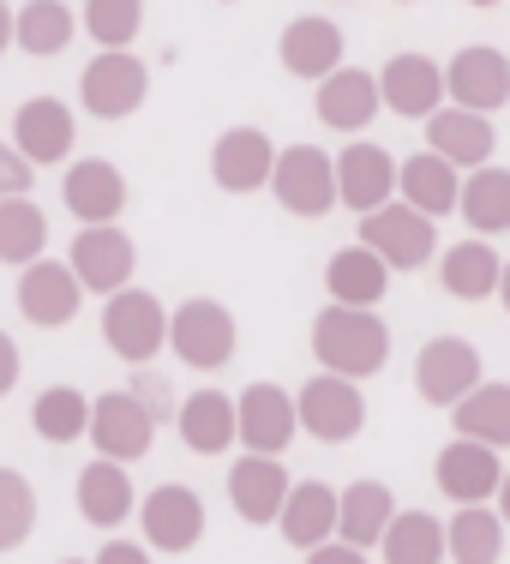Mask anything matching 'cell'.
Listing matches in <instances>:
<instances>
[{
	"mask_svg": "<svg viewBox=\"0 0 510 564\" xmlns=\"http://www.w3.org/2000/svg\"><path fill=\"white\" fill-rule=\"evenodd\" d=\"M325 294H330V306H360V313H379V301L391 294V271H384L379 252H367L355 240V247H337L325 259Z\"/></svg>",
	"mask_w": 510,
	"mask_h": 564,
	"instance_id": "26",
	"label": "cell"
},
{
	"mask_svg": "<svg viewBox=\"0 0 510 564\" xmlns=\"http://www.w3.org/2000/svg\"><path fill=\"white\" fill-rule=\"evenodd\" d=\"M397 198V156L372 139H348L337 151V205L355 217H372Z\"/></svg>",
	"mask_w": 510,
	"mask_h": 564,
	"instance_id": "13",
	"label": "cell"
},
{
	"mask_svg": "<svg viewBox=\"0 0 510 564\" xmlns=\"http://www.w3.org/2000/svg\"><path fill=\"white\" fill-rule=\"evenodd\" d=\"M499 301H504V313H510V259H504V276H499Z\"/></svg>",
	"mask_w": 510,
	"mask_h": 564,
	"instance_id": "48",
	"label": "cell"
},
{
	"mask_svg": "<svg viewBox=\"0 0 510 564\" xmlns=\"http://www.w3.org/2000/svg\"><path fill=\"white\" fill-rule=\"evenodd\" d=\"M499 276H504V264L480 235L438 252V282H445L451 301H492V294H499Z\"/></svg>",
	"mask_w": 510,
	"mask_h": 564,
	"instance_id": "31",
	"label": "cell"
},
{
	"mask_svg": "<svg viewBox=\"0 0 510 564\" xmlns=\"http://www.w3.org/2000/svg\"><path fill=\"white\" fill-rule=\"evenodd\" d=\"M445 97L456 109L499 115L510 102V55H499V48H487V43L456 48L451 66H445Z\"/></svg>",
	"mask_w": 510,
	"mask_h": 564,
	"instance_id": "16",
	"label": "cell"
},
{
	"mask_svg": "<svg viewBox=\"0 0 510 564\" xmlns=\"http://www.w3.org/2000/svg\"><path fill=\"white\" fill-rule=\"evenodd\" d=\"M276 151H283V144H271V132L228 127V132H217V144H210V181H217L228 198H247V193H259V186H271Z\"/></svg>",
	"mask_w": 510,
	"mask_h": 564,
	"instance_id": "15",
	"label": "cell"
},
{
	"mask_svg": "<svg viewBox=\"0 0 510 564\" xmlns=\"http://www.w3.org/2000/svg\"><path fill=\"white\" fill-rule=\"evenodd\" d=\"M174 426H181V445L193 456H223L228 445H240V414H235V397H223L217 384L181 397L174 409Z\"/></svg>",
	"mask_w": 510,
	"mask_h": 564,
	"instance_id": "24",
	"label": "cell"
},
{
	"mask_svg": "<svg viewBox=\"0 0 510 564\" xmlns=\"http://www.w3.org/2000/svg\"><path fill=\"white\" fill-rule=\"evenodd\" d=\"M66 264H73L78 289L85 294H120L132 289V271H139V247H132V235L120 223H90L73 235V252H66Z\"/></svg>",
	"mask_w": 510,
	"mask_h": 564,
	"instance_id": "9",
	"label": "cell"
},
{
	"mask_svg": "<svg viewBox=\"0 0 510 564\" xmlns=\"http://www.w3.org/2000/svg\"><path fill=\"white\" fill-rule=\"evenodd\" d=\"M379 558L384 564H445V522L433 510H397L391 529L379 541Z\"/></svg>",
	"mask_w": 510,
	"mask_h": 564,
	"instance_id": "35",
	"label": "cell"
},
{
	"mask_svg": "<svg viewBox=\"0 0 510 564\" xmlns=\"http://www.w3.org/2000/svg\"><path fill=\"white\" fill-rule=\"evenodd\" d=\"M48 252V217L36 198H0V264L24 271Z\"/></svg>",
	"mask_w": 510,
	"mask_h": 564,
	"instance_id": "37",
	"label": "cell"
},
{
	"mask_svg": "<svg viewBox=\"0 0 510 564\" xmlns=\"http://www.w3.org/2000/svg\"><path fill=\"white\" fill-rule=\"evenodd\" d=\"M456 210H463V223L475 228L480 240L487 235H504L510 228V169H475L463 181V198H456Z\"/></svg>",
	"mask_w": 510,
	"mask_h": 564,
	"instance_id": "38",
	"label": "cell"
},
{
	"mask_svg": "<svg viewBox=\"0 0 510 564\" xmlns=\"http://www.w3.org/2000/svg\"><path fill=\"white\" fill-rule=\"evenodd\" d=\"M78 301H85V289H78L73 264L66 259H36L19 271V313L31 318L36 330H61L78 318Z\"/></svg>",
	"mask_w": 510,
	"mask_h": 564,
	"instance_id": "18",
	"label": "cell"
},
{
	"mask_svg": "<svg viewBox=\"0 0 510 564\" xmlns=\"http://www.w3.org/2000/svg\"><path fill=\"white\" fill-rule=\"evenodd\" d=\"M102 343L115 348L127 367H151L156 355H163V343H169V313H163V301H156L151 289H120L102 301Z\"/></svg>",
	"mask_w": 510,
	"mask_h": 564,
	"instance_id": "4",
	"label": "cell"
},
{
	"mask_svg": "<svg viewBox=\"0 0 510 564\" xmlns=\"http://www.w3.org/2000/svg\"><path fill=\"white\" fill-rule=\"evenodd\" d=\"M313 360L318 372L360 384L391 367V325L379 313H360V306H325L313 318Z\"/></svg>",
	"mask_w": 510,
	"mask_h": 564,
	"instance_id": "1",
	"label": "cell"
},
{
	"mask_svg": "<svg viewBox=\"0 0 510 564\" xmlns=\"http://www.w3.org/2000/svg\"><path fill=\"white\" fill-rule=\"evenodd\" d=\"M294 414H301V433L318 445H348L367 433V397L355 379H337V372H313L294 391Z\"/></svg>",
	"mask_w": 510,
	"mask_h": 564,
	"instance_id": "5",
	"label": "cell"
},
{
	"mask_svg": "<svg viewBox=\"0 0 510 564\" xmlns=\"http://www.w3.org/2000/svg\"><path fill=\"white\" fill-rule=\"evenodd\" d=\"M127 391L139 397L144 409L156 414V421H163L169 409H181V402H174V384H169V379H163V372H156V367H132V384H127ZM169 421H174V414H169Z\"/></svg>",
	"mask_w": 510,
	"mask_h": 564,
	"instance_id": "41",
	"label": "cell"
},
{
	"mask_svg": "<svg viewBox=\"0 0 510 564\" xmlns=\"http://www.w3.org/2000/svg\"><path fill=\"white\" fill-rule=\"evenodd\" d=\"M433 480L451 505H487V499H499L504 463H499V451L475 445V438H451V445L433 456Z\"/></svg>",
	"mask_w": 510,
	"mask_h": 564,
	"instance_id": "20",
	"label": "cell"
},
{
	"mask_svg": "<svg viewBox=\"0 0 510 564\" xmlns=\"http://www.w3.org/2000/svg\"><path fill=\"white\" fill-rule=\"evenodd\" d=\"M271 198L301 223H318L337 210V156L318 144H283L271 169Z\"/></svg>",
	"mask_w": 510,
	"mask_h": 564,
	"instance_id": "3",
	"label": "cell"
},
{
	"mask_svg": "<svg viewBox=\"0 0 510 564\" xmlns=\"http://www.w3.org/2000/svg\"><path fill=\"white\" fill-rule=\"evenodd\" d=\"M499 522L510 529V468H504V480H499Z\"/></svg>",
	"mask_w": 510,
	"mask_h": 564,
	"instance_id": "47",
	"label": "cell"
},
{
	"mask_svg": "<svg viewBox=\"0 0 510 564\" xmlns=\"http://www.w3.org/2000/svg\"><path fill=\"white\" fill-rule=\"evenodd\" d=\"M289 492H294V480L276 456H240V463L228 468V505H235L240 522H276L289 505Z\"/></svg>",
	"mask_w": 510,
	"mask_h": 564,
	"instance_id": "23",
	"label": "cell"
},
{
	"mask_svg": "<svg viewBox=\"0 0 510 564\" xmlns=\"http://www.w3.org/2000/svg\"><path fill=\"white\" fill-rule=\"evenodd\" d=\"M61 564H90V558H61Z\"/></svg>",
	"mask_w": 510,
	"mask_h": 564,
	"instance_id": "50",
	"label": "cell"
},
{
	"mask_svg": "<svg viewBox=\"0 0 510 564\" xmlns=\"http://www.w3.org/2000/svg\"><path fill=\"white\" fill-rule=\"evenodd\" d=\"M61 205L73 210L78 223H120L127 210V174H120L109 156H78L61 174Z\"/></svg>",
	"mask_w": 510,
	"mask_h": 564,
	"instance_id": "19",
	"label": "cell"
},
{
	"mask_svg": "<svg viewBox=\"0 0 510 564\" xmlns=\"http://www.w3.org/2000/svg\"><path fill=\"white\" fill-rule=\"evenodd\" d=\"M139 522H144V546L163 558H181L205 541V499L181 480H163L139 499Z\"/></svg>",
	"mask_w": 510,
	"mask_h": 564,
	"instance_id": "11",
	"label": "cell"
},
{
	"mask_svg": "<svg viewBox=\"0 0 510 564\" xmlns=\"http://www.w3.org/2000/svg\"><path fill=\"white\" fill-rule=\"evenodd\" d=\"M397 7H414V0H397Z\"/></svg>",
	"mask_w": 510,
	"mask_h": 564,
	"instance_id": "51",
	"label": "cell"
},
{
	"mask_svg": "<svg viewBox=\"0 0 510 564\" xmlns=\"http://www.w3.org/2000/svg\"><path fill=\"white\" fill-rule=\"evenodd\" d=\"M468 7H480V12H487V7H499V0H468Z\"/></svg>",
	"mask_w": 510,
	"mask_h": 564,
	"instance_id": "49",
	"label": "cell"
},
{
	"mask_svg": "<svg viewBox=\"0 0 510 564\" xmlns=\"http://www.w3.org/2000/svg\"><path fill=\"white\" fill-rule=\"evenodd\" d=\"M223 7H235V0H223Z\"/></svg>",
	"mask_w": 510,
	"mask_h": 564,
	"instance_id": "52",
	"label": "cell"
},
{
	"mask_svg": "<svg viewBox=\"0 0 510 564\" xmlns=\"http://www.w3.org/2000/svg\"><path fill=\"white\" fill-rule=\"evenodd\" d=\"M36 534V487L19 468H0V553H19Z\"/></svg>",
	"mask_w": 510,
	"mask_h": 564,
	"instance_id": "40",
	"label": "cell"
},
{
	"mask_svg": "<svg viewBox=\"0 0 510 564\" xmlns=\"http://www.w3.org/2000/svg\"><path fill=\"white\" fill-rule=\"evenodd\" d=\"M12 19H19V12H12L7 0H0V55H7V48H12Z\"/></svg>",
	"mask_w": 510,
	"mask_h": 564,
	"instance_id": "46",
	"label": "cell"
},
{
	"mask_svg": "<svg viewBox=\"0 0 510 564\" xmlns=\"http://www.w3.org/2000/svg\"><path fill=\"white\" fill-rule=\"evenodd\" d=\"M397 193L409 210H421V217H451L456 198H463V169H451L445 156L421 151V156H402L397 163Z\"/></svg>",
	"mask_w": 510,
	"mask_h": 564,
	"instance_id": "30",
	"label": "cell"
},
{
	"mask_svg": "<svg viewBox=\"0 0 510 564\" xmlns=\"http://www.w3.org/2000/svg\"><path fill=\"white\" fill-rule=\"evenodd\" d=\"M360 247L367 252H379L384 259V271H421V264H433L438 259V228L433 217H421V210H409L402 198H391V205H379L372 217H360Z\"/></svg>",
	"mask_w": 510,
	"mask_h": 564,
	"instance_id": "6",
	"label": "cell"
},
{
	"mask_svg": "<svg viewBox=\"0 0 510 564\" xmlns=\"http://www.w3.org/2000/svg\"><path fill=\"white\" fill-rule=\"evenodd\" d=\"M144 97H151V66L132 55V48H97V61L78 73V102L97 120L139 115Z\"/></svg>",
	"mask_w": 510,
	"mask_h": 564,
	"instance_id": "7",
	"label": "cell"
},
{
	"mask_svg": "<svg viewBox=\"0 0 510 564\" xmlns=\"http://www.w3.org/2000/svg\"><path fill=\"white\" fill-rule=\"evenodd\" d=\"M156 414L144 409L132 391H102V397H90V445H97L102 463H139V456H151L156 445Z\"/></svg>",
	"mask_w": 510,
	"mask_h": 564,
	"instance_id": "10",
	"label": "cell"
},
{
	"mask_svg": "<svg viewBox=\"0 0 510 564\" xmlns=\"http://www.w3.org/2000/svg\"><path fill=\"white\" fill-rule=\"evenodd\" d=\"M492 139H499V127H492V115H475V109H456L445 102L433 120H426V151L445 156L451 169H487L492 163Z\"/></svg>",
	"mask_w": 510,
	"mask_h": 564,
	"instance_id": "22",
	"label": "cell"
},
{
	"mask_svg": "<svg viewBox=\"0 0 510 564\" xmlns=\"http://www.w3.org/2000/svg\"><path fill=\"white\" fill-rule=\"evenodd\" d=\"M90 564H156V558H151V546H144V541H120V534H109V541H102V553L90 558Z\"/></svg>",
	"mask_w": 510,
	"mask_h": 564,
	"instance_id": "43",
	"label": "cell"
},
{
	"mask_svg": "<svg viewBox=\"0 0 510 564\" xmlns=\"http://www.w3.org/2000/svg\"><path fill=\"white\" fill-rule=\"evenodd\" d=\"M235 414H240V445L247 456H283L294 438H301V414H294V391L283 384L259 379L235 397Z\"/></svg>",
	"mask_w": 510,
	"mask_h": 564,
	"instance_id": "12",
	"label": "cell"
},
{
	"mask_svg": "<svg viewBox=\"0 0 510 564\" xmlns=\"http://www.w3.org/2000/svg\"><path fill=\"white\" fill-rule=\"evenodd\" d=\"M78 517L90 522V529L115 534L127 517H139V487H132V475L120 463H85L78 468Z\"/></svg>",
	"mask_w": 510,
	"mask_h": 564,
	"instance_id": "28",
	"label": "cell"
},
{
	"mask_svg": "<svg viewBox=\"0 0 510 564\" xmlns=\"http://www.w3.org/2000/svg\"><path fill=\"white\" fill-rule=\"evenodd\" d=\"M12 144H19V156L31 169H61V163H73L78 120L61 97H31L12 115Z\"/></svg>",
	"mask_w": 510,
	"mask_h": 564,
	"instance_id": "14",
	"label": "cell"
},
{
	"mask_svg": "<svg viewBox=\"0 0 510 564\" xmlns=\"http://www.w3.org/2000/svg\"><path fill=\"white\" fill-rule=\"evenodd\" d=\"M169 348H174V360H181V367L217 372V367H228V360H235L240 325H235V313H228L223 301L193 294V301H181V306L169 313Z\"/></svg>",
	"mask_w": 510,
	"mask_h": 564,
	"instance_id": "2",
	"label": "cell"
},
{
	"mask_svg": "<svg viewBox=\"0 0 510 564\" xmlns=\"http://www.w3.org/2000/svg\"><path fill=\"white\" fill-rule=\"evenodd\" d=\"M19 372H24V360H19V343L0 330V397H12L19 391Z\"/></svg>",
	"mask_w": 510,
	"mask_h": 564,
	"instance_id": "44",
	"label": "cell"
},
{
	"mask_svg": "<svg viewBox=\"0 0 510 564\" xmlns=\"http://www.w3.org/2000/svg\"><path fill=\"white\" fill-rule=\"evenodd\" d=\"M318 120H325L330 132H348V139H360V127H372L379 120V73H367V66H337L330 78H318V97H313Z\"/></svg>",
	"mask_w": 510,
	"mask_h": 564,
	"instance_id": "21",
	"label": "cell"
},
{
	"mask_svg": "<svg viewBox=\"0 0 510 564\" xmlns=\"http://www.w3.org/2000/svg\"><path fill=\"white\" fill-rule=\"evenodd\" d=\"M31 181H36V169L19 156V144L0 139V198H31Z\"/></svg>",
	"mask_w": 510,
	"mask_h": 564,
	"instance_id": "42",
	"label": "cell"
},
{
	"mask_svg": "<svg viewBox=\"0 0 510 564\" xmlns=\"http://www.w3.org/2000/svg\"><path fill=\"white\" fill-rule=\"evenodd\" d=\"M78 36V12L66 0H24L19 19H12V43L36 61H55L66 55V43Z\"/></svg>",
	"mask_w": 510,
	"mask_h": 564,
	"instance_id": "32",
	"label": "cell"
},
{
	"mask_svg": "<svg viewBox=\"0 0 510 564\" xmlns=\"http://www.w3.org/2000/svg\"><path fill=\"white\" fill-rule=\"evenodd\" d=\"M391 517H397V492L384 480H348L337 492V541L355 546V553H379Z\"/></svg>",
	"mask_w": 510,
	"mask_h": 564,
	"instance_id": "25",
	"label": "cell"
},
{
	"mask_svg": "<svg viewBox=\"0 0 510 564\" xmlns=\"http://www.w3.org/2000/svg\"><path fill=\"white\" fill-rule=\"evenodd\" d=\"M78 31L97 36V48H132V36L144 31V0H85Z\"/></svg>",
	"mask_w": 510,
	"mask_h": 564,
	"instance_id": "39",
	"label": "cell"
},
{
	"mask_svg": "<svg viewBox=\"0 0 510 564\" xmlns=\"http://www.w3.org/2000/svg\"><path fill=\"white\" fill-rule=\"evenodd\" d=\"M306 564H367V553H355V546L330 541V546H318V553H306Z\"/></svg>",
	"mask_w": 510,
	"mask_h": 564,
	"instance_id": "45",
	"label": "cell"
},
{
	"mask_svg": "<svg viewBox=\"0 0 510 564\" xmlns=\"http://www.w3.org/2000/svg\"><path fill=\"white\" fill-rule=\"evenodd\" d=\"M504 534L510 529L499 522V510L463 505L445 529V553H451V564H504Z\"/></svg>",
	"mask_w": 510,
	"mask_h": 564,
	"instance_id": "36",
	"label": "cell"
},
{
	"mask_svg": "<svg viewBox=\"0 0 510 564\" xmlns=\"http://www.w3.org/2000/svg\"><path fill=\"white\" fill-rule=\"evenodd\" d=\"M276 61H283L289 78H330L343 66V31L330 19H313V12H301V19L283 24V43H276Z\"/></svg>",
	"mask_w": 510,
	"mask_h": 564,
	"instance_id": "27",
	"label": "cell"
},
{
	"mask_svg": "<svg viewBox=\"0 0 510 564\" xmlns=\"http://www.w3.org/2000/svg\"><path fill=\"white\" fill-rule=\"evenodd\" d=\"M487 384V360H480V348L468 337H433L421 343V355H414V397L426 402V409H456L468 391H480Z\"/></svg>",
	"mask_w": 510,
	"mask_h": 564,
	"instance_id": "8",
	"label": "cell"
},
{
	"mask_svg": "<svg viewBox=\"0 0 510 564\" xmlns=\"http://www.w3.org/2000/svg\"><path fill=\"white\" fill-rule=\"evenodd\" d=\"M31 433L43 438V445H78V438H90V397L78 391V384H48V391H36Z\"/></svg>",
	"mask_w": 510,
	"mask_h": 564,
	"instance_id": "34",
	"label": "cell"
},
{
	"mask_svg": "<svg viewBox=\"0 0 510 564\" xmlns=\"http://www.w3.org/2000/svg\"><path fill=\"white\" fill-rule=\"evenodd\" d=\"M451 421H456V438H475L487 451H510V384L487 379L480 391H468L456 402Z\"/></svg>",
	"mask_w": 510,
	"mask_h": 564,
	"instance_id": "33",
	"label": "cell"
},
{
	"mask_svg": "<svg viewBox=\"0 0 510 564\" xmlns=\"http://www.w3.org/2000/svg\"><path fill=\"white\" fill-rule=\"evenodd\" d=\"M379 102L402 120H433L445 109V66L433 55H391L379 73Z\"/></svg>",
	"mask_w": 510,
	"mask_h": 564,
	"instance_id": "17",
	"label": "cell"
},
{
	"mask_svg": "<svg viewBox=\"0 0 510 564\" xmlns=\"http://www.w3.org/2000/svg\"><path fill=\"white\" fill-rule=\"evenodd\" d=\"M276 529H283V541L294 546V553H318V546H330L337 541V487H325V480H294Z\"/></svg>",
	"mask_w": 510,
	"mask_h": 564,
	"instance_id": "29",
	"label": "cell"
}]
</instances>
